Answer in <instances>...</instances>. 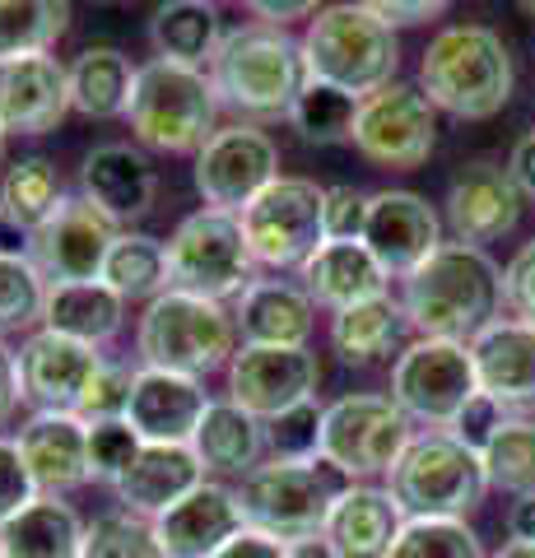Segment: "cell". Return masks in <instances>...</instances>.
Returning a JSON list of instances; mask_svg holds the SVG:
<instances>
[{
	"instance_id": "cell-1",
	"label": "cell",
	"mask_w": 535,
	"mask_h": 558,
	"mask_svg": "<svg viewBox=\"0 0 535 558\" xmlns=\"http://www.w3.org/2000/svg\"><path fill=\"white\" fill-rule=\"evenodd\" d=\"M401 307L424 340L471 344L503 307V270L485 247L442 242L420 270L405 275Z\"/></svg>"
},
{
	"instance_id": "cell-2",
	"label": "cell",
	"mask_w": 535,
	"mask_h": 558,
	"mask_svg": "<svg viewBox=\"0 0 535 558\" xmlns=\"http://www.w3.org/2000/svg\"><path fill=\"white\" fill-rule=\"evenodd\" d=\"M420 84L438 112L461 121H485L512 98V57L503 38L485 24H452L428 43Z\"/></svg>"
},
{
	"instance_id": "cell-3",
	"label": "cell",
	"mask_w": 535,
	"mask_h": 558,
	"mask_svg": "<svg viewBox=\"0 0 535 558\" xmlns=\"http://www.w3.org/2000/svg\"><path fill=\"white\" fill-rule=\"evenodd\" d=\"M210 84L223 108H238L247 117H280L307 84L303 43H293L284 28L270 24L223 33L210 61Z\"/></svg>"
},
{
	"instance_id": "cell-4",
	"label": "cell",
	"mask_w": 535,
	"mask_h": 558,
	"mask_svg": "<svg viewBox=\"0 0 535 558\" xmlns=\"http://www.w3.org/2000/svg\"><path fill=\"white\" fill-rule=\"evenodd\" d=\"M303 61L307 80H326L354 98H368L391 84L401 43H396V28L387 20H377L358 0H340V5L317 10V20L307 24Z\"/></svg>"
},
{
	"instance_id": "cell-5",
	"label": "cell",
	"mask_w": 535,
	"mask_h": 558,
	"mask_svg": "<svg viewBox=\"0 0 535 558\" xmlns=\"http://www.w3.org/2000/svg\"><path fill=\"white\" fill-rule=\"evenodd\" d=\"M135 349H141L145 368L205 377L238 354V322L215 299L163 289L159 299H149L141 326H135Z\"/></svg>"
},
{
	"instance_id": "cell-6",
	"label": "cell",
	"mask_w": 535,
	"mask_h": 558,
	"mask_svg": "<svg viewBox=\"0 0 535 558\" xmlns=\"http://www.w3.org/2000/svg\"><path fill=\"white\" fill-rule=\"evenodd\" d=\"M215 84L196 65H178L154 57L135 70L126 121L141 145L159 154H192L215 135Z\"/></svg>"
},
{
	"instance_id": "cell-7",
	"label": "cell",
	"mask_w": 535,
	"mask_h": 558,
	"mask_svg": "<svg viewBox=\"0 0 535 558\" xmlns=\"http://www.w3.org/2000/svg\"><path fill=\"white\" fill-rule=\"evenodd\" d=\"M387 488L405 517H465L489 494V475L475 447L447 428H428L410 438L401 461L391 465Z\"/></svg>"
},
{
	"instance_id": "cell-8",
	"label": "cell",
	"mask_w": 535,
	"mask_h": 558,
	"mask_svg": "<svg viewBox=\"0 0 535 558\" xmlns=\"http://www.w3.org/2000/svg\"><path fill=\"white\" fill-rule=\"evenodd\" d=\"M354 480H344L331 461H262L256 470L243 475L238 502L252 531H266L275 539H303V535H321L326 517H331L336 498L350 488Z\"/></svg>"
},
{
	"instance_id": "cell-9",
	"label": "cell",
	"mask_w": 535,
	"mask_h": 558,
	"mask_svg": "<svg viewBox=\"0 0 535 558\" xmlns=\"http://www.w3.org/2000/svg\"><path fill=\"white\" fill-rule=\"evenodd\" d=\"M163 252H168V289L200 293V299L215 303L243 299L256 270V256L243 233V215L215 205L186 215L163 242Z\"/></svg>"
},
{
	"instance_id": "cell-10",
	"label": "cell",
	"mask_w": 535,
	"mask_h": 558,
	"mask_svg": "<svg viewBox=\"0 0 535 558\" xmlns=\"http://www.w3.org/2000/svg\"><path fill=\"white\" fill-rule=\"evenodd\" d=\"M414 438V418L391 396L354 391L321 410V461H331L344 480L391 475L401 451Z\"/></svg>"
},
{
	"instance_id": "cell-11",
	"label": "cell",
	"mask_w": 535,
	"mask_h": 558,
	"mask_svg": "<svg viewBox=\"0 0 535 558\" xmlns=\"http://www.w3.org/2000/svg\"><path fill=\"white\" fill-rule=\"evenodd\" d=\"M321 205H326V186H317L313 178H284L280 172L243 209V233H247L256 266H275V270L303 266L326 242Z\"/></svg>"
},
{
	"instance_id": "cell-12",
	"label": "cell",
	"mask_w": 535,
	"mask_h": 558,
	"mask_svg": "<svg viewBox=\"0 0 535 558\" xmlns=\"http://www.w3.org/2000/svg\"><path fill=\"white\" fill-rule=\"evenodd\" d=\"M475 387L471 349L457 340H414L401 349L391 368V400L401 405L414 424L452 428V418L465 410Z\"/></svg>"
},
{
	"instance_id": "cell-13",
	"label": "cell",
	"mask_w": 535,
	"mask_h": 558,
	"mask_svg": "<svg viewBox=\"0 0 535 558\" xmlns=\"http://www.w3.org/2000/svg\"><path fill=\"white\" fill-rule=\"evenodd\" d=\"M354 149L368 163L382 168H420L438 145V108L428 102L424 89L391 80L377 94L358 98L354 117Z\"/></svg>"
},
{
	"instance_id": "cell-14",
	"label": "cell",
	"mask_w": 535,
	"mask_h": 558,
	"mask_svg": "<svg viewBox=\"0 0 535 558\" xmlns=\"http://www.w3.org/2000/svg\"><path fill=\"white\" fill-rule=\"evenodd\" d=\"M117 233H122V223L108 209H98L89 196H65L57 215L28 233V260L42 270L47 284L98 279Z\"/></svg>"
},
{
	"instance_id": "cell-15",
	"label": "cell",
	"mask_w": 535,
	"mask_h": 558,
	"mask_svg": "<svg viewBox=\"0 0 535 558\" xmlns=\"http://www.w3.org/2000/svg\"><path fill=\"white\" fill-rule=\"evenodd\" d=\"M321 363L307 344H243L229 359V400L262 424L317 396Z\"/></svg>"
},
{
	"instance_id": "cell-16",
	"label": "cell",
	"mask_w": 535,
	"mask_h": 558,
	"mask_svg": "<svg viewBox=\"0 0 535 558\" xmlns=\"http://www.w3.org/2000/svg\"><path fill=\"white\" fill-rule=\"evenodd\" d=\"M280 178V149L256 126H223L196 149V191L215 209H243Z\"/></svg>"
},
{
	"instance_id": "cell-17",
	"label": "cell",
	"mask_w": 535,
	"mask_h": 558,
	"mask_svg": "<svg viewBox=\"0 0 535 558\" xmlns=\"http://www.w3.org/2000/svg\"><path fill=\"white\" fill-rule=\"evenodd\" d=\"M71 112V65L51 51L0 57V131L5 135H47Z\"/></svg>"
},
{
	"instance_id": "cell-18",
	"label": "cell",
	"mask_w": 535,
	"mask_h": 558,
	"mask_svg": "<svg viewBox=\"0 0 535 558\" xmlns=\"http://www.w3.org/2000/svg\"><path fill=\"white\" fill-rule=\"evenodd\" d=\"M364 247L377 256L387 275L405 279L442 247V219L414 191H373L368 196V223Z\"/></svg>"
},
{
	"instance_id": "cell-19",
	"label": "cell",
	"mask_w": 535,
	"mask_h": 558,
	"mask_svg": "<svg viewBox=\"0 0 535 558\" xmlns=\"http://www.w3.org/2000/svg\"><path fill=\"white\" fill-rule=\"evenodd\" d=\"M475 363V387L498 400L508 414H535V322L494 317L479 336L465 344Z\"/></svg>"
},
{
	"instance_id": "cell-20",
	"label": "cell",
	"mask_w": 535,
	"mask_h": 558,
	"mask_svg": "<svg viewBox=\"0 0 535 558\" xmlns=\"http://www.w3.org/2000/svg\"><path fill=\"white\" fill-rule=\"evenodd\" d=\"M243 526L247 517L238 502V488L215 480H200L186 498L154 517V535H159L168 558H215Z\"/></svg>"
},
{
	"instance_id": "cell-21",
	"label": "cell",
	"mask_w": 535,
	"mask_h": 558,
	"mask_svg": "<svg viewBox=\"0 0 535 558\" xmlns=\"http://www.w3.org/2000/svg\"><path fill=\"white\" fill-rule=\"evenodd\" d=\"M98 368H102V354L94 344L57 336V330H33L20 344L24 400H33L38 410H71L75 414L80 396L89 391Z\"/></svg>"
},
{
	"instance_id": "cell-22",
	"label": "cell",
	"mask_w": 535,
	"mask_h": 558,
	"mask_svg": "<svg viewBox=\"0 0 535 558\" xmlns=\"http://www.w3.org/2000/svg\"><path fill=\"white\" fill-rule=\"evenodd\" d=\"M205 410H210V396H205L200 377L163 373V368H135L126 424L141 433V442L192 447Z\"/></svg>"
},
{
	"instance_id": "cell-23",
	"label": "cell",
	"mask_w": 535,
	"mask_h": 558,
	"mask_svg": "<svg viewBox=\"0 0 535 558\" xmlns=\"http://www.w3.org/2000/svg\"><path fill=\"white\" fill-rule=\"evenodd\" d=\"M20 451L38 494L65 498L71 488L89 484V424L71 410H38L20 428Z\"/></svg>"
},
{
	"instance_id": "cell-24",
	"label": "cell",
	"mask_w": 535,
	"mask_h": 558,
	"mask_svg": "<svg viewBox=\"0 0 535 558\" xmlns=\"http://www.w3.org/2000/svg\"><path fill=\"white\" fill-rule=\"evenodd\" d=\"M516 219H522V191L508 178V168L471 163L447 186V223H452L457 242L485 247V242L512 233Z\"/></svg>"
},
{
	"instance_id": "cell-25",
	"label": "cell",
	"mask_w": 535,
	"mask_h": 558,
	"mask_svg": "<svg viewBox=\"0 0 535 558\" xmlns=\"http://www.w3.org/2000/svg\"><path fill=\"white\" fill-rule=\"evenodd\" d=\"M80 196H89L98 209H108L117 223H131L154 209L159 196V172L131 145H98L80 168Z\"/></svg>"
},
{
	"instance_id": "cell-26",
	"label": "cell",
	"mask_w": 535,
	"mask_h": 558,
	"mask_svg": "<svg viewBox=\"0 0 535 558\" xmlns=\"http://www.w3.org/2000/svg\"><path fill=\"white\" fill-rule=\"evenodd\" d=\"M401 526H405V512H401V502L391 498V488L354 480L336 498L321 535L331 539L340 558H387Z\"/></svg>"
},
{
	"instance_id": "cell-27",
	"label": "cell",
	"mask_w": 535,
	"mask_h": 558,
	"mask_svg": "<svg viewBox=\"0 0 535 558\" xmlns=\"http://www.w3.org/2000/svg\"><path fill=\"white\" fill-rule=\"evenodd\" d=\"M299 275H303L307 299L331 307V312L382 299L387 284H391V275L377 266V256L364 247V242H321V247L299 266Z\"/></svg>"
},
{
	"instance_id": "cell-28",
	"label": "cell",
	"mask_w": 535,
	"mask_h": 558,
	"mask_svg": "<svg viewBox=\"0 0 535 558\" xmlns=\"http://www.w3.org/2000/svg\"><path fill=\"white\" fill-rule=\"evenodd\" d=\"M317 303L289 279H252L233 307L243 344H307L317 326Z\"/></svg>"
},
{
	"instance_id": "cell-29",
	"label": "cell",
	"mask_w": 535,
	"mask_h": 558,
	"mask_svg": "<svg viewBox=\"0 0 535 558\" xmlns=\"http://www.w3.org/2000/svg\"><path fill=\"white\" fill-rule=\"evenodd\" d=\"M205 480V465L196 461L192 447H159V442H145L135 465L117 480V498L122 508L154 521L159 512H168L178 498H186L192 488Z\"/></svg>"
},
{
	"instance_id": "cell-30",
	"label": "cell",
	"mask_w": 535,
	"mask_h": 558,
	"mask_svg": "<svg viewBox=\"0 0 535 558\" xmlns=\"http://www.w3.org/2000/svg\"><path fill=\"white\" fill-rule=\"evenodd\" d=\"M84 521L65 498L38 494L14 517L0 521V558H80Z\"/></svg>"
},
{
	"instance_id": "cell-31",
	"label": "cell",
	"mask_w": 535,
	"mask_h": 558,
	"mask_svg": "<svg viewBox=\"0 0 535 558\" xmlns=\"http://www.w3.org/2000/svg\"><path fill=\"white\" fill-rule=\"evenodd\" d=\"M192 451L215 475H247L266 457V424L233 400H210V410L196 424Z\"/></svg>"
},
{
	"instance_id": "cell-32",
	"label": "cell",
	"mask_w": 535,
	"mask_h": 558,
	"mask_svg": "<svg viewBox=\"0 0 535 558\" xmlns=\"http://www.w3.org/2000/svg\"><path fill=\"white\" fill-rule=\"evenodd\" d=\"M126 317V299L102 284V279H75V284H47L42 299V330L71 336L84 344H108Z\"/></svg>"
},
{
	"instance_id": "cell-33",
	"label": "cell",
	"mask_w": 535,
	"mask_h": 558,
	"mask_svg": "<svg viewBox=\"0 0 535 558\" xmlns=\"http://www.w3.org/2000/svg\"><path fill=\"white\" fill-rule=\"evenodd\" d=\"M154 57L178 61V65H210L223 43V24L215 0H168L149 20Z\"/></svg>"
},
{
	"instance_id": "cell-34",
	"label": "cell",
	"mask_w": 535,
	"mask_h": 558,
	"mask_svg": "<svg viewBox=\"0 0 535 558\" xmlns=\"http://www.w3.org/2000/svg\"><path fill=\"white\" fill-rule=\"evenodd\" d=\"M135 70L117 47H84L71 65V108L84 117H126Z\"/></svg>"
},
{
	"instance_id": "cell-35",
	"label": "cell",
	"mask_w": 535,
	"mask_h": 558,
	"mask_svg": "<svg viewBox=\"0 0 535 558\" xmlns=\"http://www.w3.org/2000/svg\"><path fill=\"white\" fill-rule=\"evenodd\" d=\"M405 307L391 303V293L382 299H368V303H354L336 312L331 322V344L344 363H377L382 354H391L405 336Z\"/></svg>"
},
{
	"instance_id": "cell-36",
	"label": "cell",
	"mask_w": 535,
	"mask_h": 558,
	"mask_svg": "<svg viewBox=\"0 0 535 558\" xmlns=\"http://www.w3.org/2000/svg\"><path fill=\"white\" fill-rule=\"evenodd\" d=\"M61 201H65L61 172H57L51 159H42V154L20 159L5 172V182H0V215H5V223L10 229H20V233L42 229V223L57 215Z\"/></svg>"
},
{
	"instance_id": "cell-37",
	"label": "cell",
	"mask_w": 535,
	"mask_h": 558,
	"mask_svg": "<svg viewBox=\"0 0 535 558\" xmlns=\"http://www.w3.org/2000/svg\"><path fill=\"white\" fill-rule=\"evenodd\" d=\"M102 284L117 299H159L168 289V252L159 238L149 233H117L108 260H102Z\"/></svg>"
},
{
	"instance_id": "cell-38",
	"label": "cell",
	"mask_w": 535,
	"mask_h": 558,
	"mask_svg": "<svg viewBox=\"0 0 535 558\" xmlns=\"http://www.w3.org/2000/svg\"><path fill=\"white\" fill-rule=\"evenodd\" d=\"M71 28L65 0H0V57L51 51Z\"/></svg>"
},
{
	"instance_id": "cell-39",
	"label": "cell",
	"mask_w": 535,
	"mask_h": 558,
	"mask_svg": "<svg viewBox=\"0 0 535 558\" xmlns=\"http://www.w3.org/2000/svg\"><path fill=\"white\" fill-rule=\"evenodd\" d=\"M354 117H358V98L326 80H307L289 108L293 131H299L307 145H340V140H350Z\"/></svg>"
},
{
	"instance_id": "cell-40",
	"label": "cell",
	"mask_w": 535,
	"mask_h": 558,
	"mask_svg": "<svg viewBox=\"0 0 535 558\" xmlns=\"http://www.w3.org/2000/svg\"><path fill=\"white\" fill-rule=\"evenodd\" d=\"M387 558H489L465 517H405Z\"/></svg>"
},
{
	"instance_id": "cell-41",
	"label": "cell",
	"mask_w": 535,
	"mask_h": 558,
	"mask_svg": "<svg viewBox=\"0 0 535 558\" xmlns=\"http://www.w3.org/2000/svg\"><path fill=\"white\" fill-rule=\"evenodd\" d=\"M479 457H485L489 488H503L512 498L535 494V418H508Z\"/></svg>"
},
{
	"instance_id": "cell-42",
	"label": "cell",
	"mask_w": 535,
	"mask_h": 558,
	"mask_svg": "<svg viewBox=\"0 0 535 558\" xmlns=\"http://www.w3.org/2000/svg\"><path fill=\"white\" fill-rule=\"evenodd\" d=\"M80 558H168V554L159 545V535H154V521L117 508L84 526Z\"/></svg>"
},
{
	"instance_id": "cell-43",
	"label": "cell",
	"mask_w": 535,
	"mask_h": 558,
	"mask_svg": "<svg viewBox=\"0 0 535 558\" xmlns=\"http://www.w3.org/2000/svg\"><path fill=\"white\" fill-rule=\"evenodd\" d=\"M42 299H47V279L28 260V252L0 247V336L42 322Z\"/></svg>"
},
{
	"instance_id": "cell-44",
	"label": "cell",
	"mask_w": 535,
	"mask_h": 558,
	"mask_svg": "<svg viewBox=\"0 0 535 558\" xmlns=\"http://www.w3.org/2000/svg\"><path fill=\"white\" fill-rule=\"evenodd\" d=\"M266 451L275 461H317L321 457V405L303 400V405L284 410L266 424Z\"/></svg>"
},
{
	"instance_id": "cell-45",
	"label": "cell",
	"mask_w": 535,
	"mask_h": 558,
	"mask_svg": "<svg viewBox=\"0 0 535 558\" xmlns=\"http://www.w3.org/2000/svg\"><path fill=\"white\" fill-rule=\"evenodd\" d=\"M141 433H135L126 418H112V424H89V480L112 484L126 475L141 457Z\"/></svg>"
},
{
	"instance_id": "cell-46",
	"label": "cell",
	"mask_w": 535,
	"mask_h": 558,
	"mask_svg": "<svg viewBox=\"0 0 535 558\" xmlns=\"http://www.w3.org/2000/svg\"><path fill=\"white\" fill-rule=\"evenodd\" d=\"M131 387H135V373L126 368V363H108V359H102V368L94 373L89 391L80 396L75 414L84 418V424H112V418H126Z\"/></svg>"
},
{
	"instance_id": "cell-47",
	"label": "cell",
	"mask_w": 535,
	"mask_h": 558,
	"mask_svg": "<svg viewBox=\"0 0 535 558\" xmlns=\"http://www.w3.org/2000/svg\"><path fill=\"white\" fill-rule=\"evenodd\" d=\"M364 223H368V196L358 186H326V205H321V233L326 242H364Z\"/></svg>"
},
{
	"instance_id": "cell-48",
	"label": "cell",
	"mask_w": 535,
	"mask_h": 558,
	"mask_svg": "<svg viewBox=\"0 0 535 558\" xmlns=\"http://www.w3.org/2000/svg\"><path fill=\"white\" fill-rule=\"evenodd\" d=\"M38 498V484L28 475V461L20 451V438H0V521Z\"/></svg>"
},
{
	"instance_id": "cell-49",
	"label": "cell",
	"mask_w": 535,
	"mask_h": 558,
	"mask_svg": "<svg viewBox=\"0 0 535 558\" xmlns=\"http://www.w3.org/2000/svg\"><path fill=\"white\" fill-rule=\"evenodd\" d=\"M508 418H512V414H508L503 405H498V400H489L485 391H475L471 400H465V410L452 418V428H447V433H457V438H461L465 447L485 451V447H489V438L508 424Z\"/></svg>"
},
{
	"instance_id": "cell-50",
	"label": "cell",
	"mask_w": 535,
	"mask_h": 558,
	"mask_svg": "<svg viewBox=\"0 0 535 558\" xmlns=\"http://www.w3.org/2000/svg\"><path fill=\"white\" fill-rule=\"evenodd\" d=\"M503 303L512 307V317L535 322V238L508 260V270H503Z\"/></svg>"
},
{
	"instance_id": "cell-51",
	"label": "cell",
	"mask_w": 535,
	"mask_h": 558,
	"mask_svg": "<svg viewBox=\"0 0 535 558\" xmlns=\"http://www.w3.org/2000/svg\"><path fill=\"white\" fill-rule=\"evenodd\" d=\"M364 10H373L377 20L396 24H424V20H438V14L452 5V0H358Z\"/></svg>"
},
{
	"instance_id": "cell-52",
	"label": "cell",
	"mask_w": 535,
	"mask_h": 558,
	"mask_svg": "<svg viewBox=\"0 0 535 558\" xmlns=\"http://www.w3.org/2000/svg\"><path fill=\"white\" fill-rule=\"evenodd\" d=\"M215 558H284V539H275V535H266V531L243 526V531H238Z\"/></svg>"
},
{
	"instance_id": "cell-53",
	"label": "cell",
	"mask_w": 535,
	"mask_h": 558,
	"mask_svg": "<svg viewBox=\"0 0 535 558\" xmlns=\"http://www.w3.org/2000/svg\"><path fill=\"white\" fill-rule=\"evenodd\" d=\"M243 5H247L262 24L284 28V24H293V20H307V14H317L321 0H243Z\"/></svg>"
},
{
	"instance_id": "cell-54",
	"label": "cell",
	"mask_w": 535,
	"mask_h": 558,
	"mask_svg": "<svg viewBox=\"0 0 535 558\" xmlns=\"http://www.w3.org/2000/svg\"><path fill=\"white\" fill-rule=\"evenodd\" d=\"M24 400V381H20V354L0 340V424H10V414Z\"/></svg>"
},
{
	"instance_id": "cell-55",
	"label": "cell",
	"mask_w": 535,
	"mask_h": 558,
	"mask_svg": "<svg viewBox=\"0 0 535 558\" xmlns=\"http://www.w3.org/2000/svg\"><path fill=\"white\" fill-rule=\"evenodd\" d=\"M508 178L516 182V191H522V196H531V201H535V131H531V135H522V140L512 145Z\"/></svg>"
},
{
	"instance_id": "cell-56",
	"label": "cell",
	"mask_w": 535,
	"mask_h": 558,
	"mask_svg": "<svg viewBox=\"0 0 535 558\" xmlns=\"http://www.w3.org/2000/svg\"><path fill=\"white\" fill-rule=\"evenodd\" d=\"M508 535L522 539V545H535V494H522L508 512Z\"/></svg>"
},
{
	"instance_id": "cell-57",
	"label": "cell",
	"mask_w": 535,
	"mask_h": 558,
	"mask_svg": "<svg viewBox=\"0 0 535 558\" xmlns=\"http://www.w3.org/2000/svg\"><path fill=\"white\" fill-rule=\"evenodd\" d=\"M284 558H340V554H336V545L326 535H303V539H289Z\"/></svg>"
},
{
	"instance_id": "cell-58",
	"label": "cell",
	"mask_w": 535,
	"mask_h": 558,
	"mask_svg": "<svg viewBox=\"0 0 535 558\" xmlns=\"http://www.w3.org/2000/svg\"><path fill=\"white\" fill-rule=\"evenodd\" d=\"M489 558H535V545H522V539H508L498 554H489Z\"/></svg>"
},
{
	"instance_id": "cell-59",
	"label": "cell",
	"mask_w": 535,
	"mask_h": 558,
	"mask_svg": "<svg viewBox=\"0 0 535 558\" xmlns=\"http://www.w3.org/2000/svg\"><path fill=\"white\" fill-rule=\"evenodd\" d=\"M516 5H522V10L531 14V20H535V0H516Z\"/></svg>"
},
{
	"instance_id": "cell-60",
	"label": "cell",
	"mask_w": 535,
	"mask_h": 558,
	"mask_svg": "<svg viewBox=\"0 0 535 558\" xmlns=\"http://www.w3.org/2000/svg\"><path fill=\"white\" fill-rule=\"evenodd\" d=\"M0 149H5V131H0Z\"/></svg>"
},
{
	"instance_id": "cell-61",
	"label": "cell",
	"mask_w": 535,
	"mask_h": 558,
	"mask_svg": "<svg viewBox=\"0 0 535 558\" xmlns=\"http://www.w3.org/2000/svg\"><path fill=\"white\" fill-rule=\"evenodd\" d=\"M0 223H5V215H0Z\"/></svg>"
}]
</instances>
